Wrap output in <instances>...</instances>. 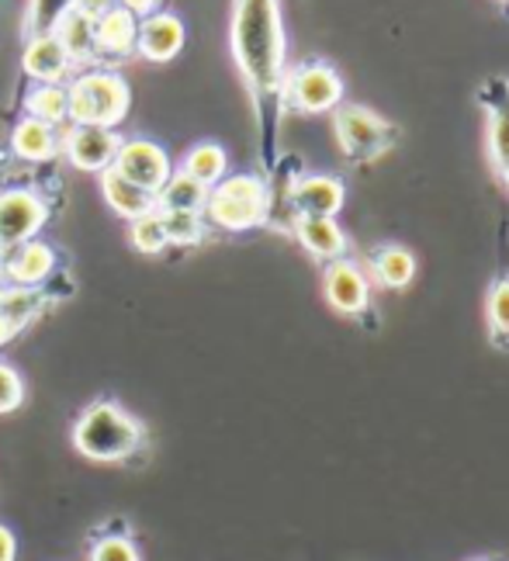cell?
Instances as JSON below:
<instances>
[{"label": "cell", "instance_id": "35", "mask_svg": "<svg viewBox=\"0 0 509 561\" xmlns=\"http://www.w3.org/2000/svg\"><path fill=\"white\" fill-rule=\"evenodd\" d=\"M8 285V267H4V261H0V288Z\"/></svg>", "mask_w": 509, "mask_h": 561}, {"label": "cell", "instance_id": "26", "mask_svg": "<svg viewBox=\"0 0 509 561\" xmlns=\"http://www.w3.org/2000/svg\"><path fill=\"white\" fill-rule=\"evenodd\" d=\"M163 232L170 247H195L205 240V215L201 211H160Z\"/></svg>", "mask_w": 509, "mask_h": 561}, {"label": "cell", "instance_id": "20", "mask_svg": "<svg viewBox=\"0 0 509 561\" xmlns=\"http://www.w3.org/2000/svg\"><path fill=\"white\" fill-rule=\"evenodd\" d=\"M371 277L381 288H392V291L409 288L416 277V256L406 247H395V243L378 247L371 253Z\"/></svg>", "mask_w": 509, "mask_h": 561}, {"label": "cell", "instance_id": "12", "mask_svg": "<svg viewBox=\"0 0 509 561\" xmlns=\"http://www.w3.org/2000/svg\"><path fill=\"white\" fill-rule=\"evenodd\" d=\"M187 42V28L177 14L157 11L150 18H139V38H136V53L150 62H170L177 59Z\"/></svg>", "mask_w": 509, "mask_h": 561}, {"label": "cell", "instance_id": "19", "mask_svg": "<svg viewBox=\"0 0 509 561\" xmlns=\"http://www.w3.org/2000/svg\"><path fill=\"white\" fill-rule=\"evenodd\" d=\"M11 149H14V157L25 163H46L59 153V136L53 125L25 115L11 128Z\"/></svg>", "mask_w": 509, "mask_h": 561}, {"label": "cell", "instance_id": "37", "mask_svg": "<svg viewBox=\"0 0 509 561\" xmlns=\"http://www.w3.org/2000/svg\"><path fill=\"white\" fill-rule=\"evenodd\" d=\"M475 561H496V558H475Z\"/></svg>", "mask_w": 509, "mask_h": 561}, {"label": "cell", "instance_id": "13", "mask_svg": "<svg viewBox=\"0 0 509 561\" xmlns=\"http://www.w3.org/2000/svg\"><path fill=\"white\" fill-rule=\"evenodd\" d=\"M4 267H8V285L42 288L56 274L59 256H56V250L46 240H38V236H35V240H28V243H21V247L11 250Z\"/></svg>", "mask_w": 509, "mask_h": 561}, {"label": "cell", "instance_id": "36", "mask_svg": "<svg viewBox=\"0 0 509 561\" xmlns=\"http://www.w3.org/2000/svg\"><path fill=\"white\" fill-rule=\"evenodd\" d=\"M502 181H506V187H509V167L502 170Z\"/></svg>", "mask_w": 509, "mask_h": 561}, {"label": "cell", "instance_id": "6", "mask_svg": "<svg viewBox=\"0 0 509 561\" xmlns=\"http://www.w3.org/2000/svg\"><path fill=\"white\" fill-rule=\"evenodd\" d=\"M344 77L329 62H305L285 80V101L302 115H326L344 104Z\"/></svg>", "mask_w": 509, "mask_h": 561}, {"label": "cell", "instance_id": "32", "mask_svg": "<svg viewBox=\"0 0 509 561\" xmlns=\"http://www.w3.org/2000/svg\"><path fill=\"white\" fill-rule=\"evenodd\" d=\"M18 558V537L8 524H0V561H14Z\"/></svg>", "mask_w": 509, "mask_h": 561}, {"label": "cell", "instance_id": "34", "mask_svg": "<svg viewBox=\"0 0 509 561\" xmlns=\"http://www.w3.org/2000/svg\"><path fill=\"white\" fill-rule=\"evenodd\" d=\"M14 336H18V327H14L11 319L0 316V347H4V343H8V340H14Z\"/></svg>", "mask_w": 509, "mask_h": 561}, {"label": "cell", "instance_id": "33", "mask_svg": "<svg viewBox=\"0 0 509 561\" xmlns=\"http://www.w3.org/2000/svg\"><path fill=\"white\" fill-rule=\"evenodd\" d=\"M118 4H122L125 11H132L136 18H150V14H157L160 0H118Z\"/></svg>", "mask_w": 509, "mask_h": 561}, {"label": "cell", "instance_id": "11", "mask_svg": "<svg viewBox=\"0 0 509 561\" xmlns=\"http://www.w3.org/2000/svg\"><path fill=\"white\" fill-rule=\"evenodd\" d=\"M288 202L294 215H312V219H336V211L347 202V187L333 174H305L291 184Z\"/></svg>", "mask_w": 509, "mask_h": 561}, {"label": "cell", "instance_id": "31", "mask_svg": "<svg viewBox=\"0 0 509 561\" xmlns=\"http://www.w3.org/2000/svg\"><path fill=\"white\" fill-rule=\"evenodd\" d=\"M115 4H118V0H70V8L80 11L83 18H91V21H97L101 14H108Z\"/></svg>", "mask_w": 509, "mask_h": 561}, {"label": "cell", "instance_id": "27", "mask_svg": "<svg viewBox=\"0 0 509 561\" xmlns=\"http://www.w3.org/2000/svg\"><path fill=\"white\" fill-rule=\"evenodd\" d=\"M129 243H132V250H139L146 256H157V253H163L170 247L160 211H150V215H142V219L129 222Z\"/></svg>", "mask_w": 509, "mask_h": 561}, {"label": "cell", "instance_id": "15", "mask_svg": "<svg viewBox=\"0 0 509 561\" xmlns=\"http://www.w3.org/2000/svg\"><path fill=\"white\" fill-rule=\"evenodd\" d=\"M21 70L38 83H67V77L73 73V59L59 46L53 32H42L25 46Z\"/></svg>", "mask_w": 509, "mask_h": 561}, {"label": "cell", "instance_id": "3", "mask_svg": "<svg viewBox=\"0 0 509 561\" xmlns=\"http://www.w3.org/2000/svg\"><path fill=\"white\" fill-rule=\"evenodd\" d=\"M205 222L219 226L225 232H246L267 222L270 215V187L257 174H232L222 178L208 191Z\"/></svg>", "mask_w": 509, "mask_h": 561}, {"label": "cell", "instance_id": "9", "mask_svg": "<svg viewBox=\"0 0 509 561\" xmlns=\"http://www.w3.org/2000/svg\"><path fill=\"white\" fill-rule=\"evenodd\" d=\"M323 295L329 301V309L347 319H360L371 312V277L350 256H339V261L326 264Z\"/></svg>", "mask_w": 509, "mask_h": 561}, {"label": "cell", "instance_id": "18", "mask_svg": "<svg viewBox=\"0 0 509 561\" xmlns=\"http://www.w3.org/2000/svg\"><path fill=\"white\" fill-rule=\"evenodd\" d=\"M53 35L62 49H67V56L77 62H91L97 56V42H94V21L83 18L80 11H73L70 4L62 8L56 14V25H53Z\"/></svg>", "mask_w": 509, "mask_h": 561}, {"label": "cell", "instance_id": "24", "mask_svg": "<svg viewBox=\"0 0 509 561\" xmlns=\"http://www.w3.org/2000/svg\"><path fill=\"white\" fill-rule=\"evenodd\" d=\"M42 306H46L42 288H18V285L0 288V316L11 319L18 330L28 327V322L42 312Z\"/></svg>", "mask_w": 509, "mask_h": 561}, {"label": "cell", "instance_id": "14", "mask_svg": "<svg viewBox=\"0 0 509 561\" xmlns=\"http://www.w3.org/2000/svg\"><path fill=\"white\" fill-rule=\"evenodd\" d=\"M294 240L302 243L305 253H312L315 261L323 264H333L339 261V256H347L350 250V240L344 226H339L336 219H312V215H294Z\"/></svg>", "mask_w": 509, "mask_h": 561}, {"label": "cell", "instance_id": "7", "mask_svg": "<svg viewBox=\"0 0 509 561\" xmlns=\"http://www.w3.org/2000/svg\"><path fill=\"white\" fill-rule=\"evenodd\" d=\"M49 219V205L28 187L0 191V253H11L14 247L35 240Z\"/></svg>", "mask_w": 509, "mask_h": 561}, {"label": "cell", "instance_id": "30", "mask_svg": "<svg viewBox=\"0 0 509 561\" xmlns=\"http://www.w3.org/2000/svg\"><path fill=\"white\" fill-rule=\"evenodd\" d=\"M25 405V378L8 360H0V416L14 413Z\"/></svg>", "mask_w": 509, "mask_h": 561}, {"label": "cell", "instance_id": "29", "mask_svg": "<svg viewBox=\"0 0 509 561\" xmlns=\"http://www.w3.org/2000/svg\"><path fill=\"white\" fill-rule=\"evenodd\" d=\"M91 561H142L129 534H104L91 545Z\"/></svg>", "mask_w": 509, "mask_h": 561}, {"label": "cell", "instance_id": "1", "mask_svg": "<svg viewBox=\"0 0 509 561\" xmlns=\"http://www.w3.org/2000/svg\"><path fill=\"white\" fill-rule=\"evenodd\" d=\"M232 59L246 80V88L257 104V115L264 125V136L274 128L278 104L285 101L288 80V46L281 25L278 0H232Z\"/></svg>", "mask_w": 509, "mask_h": 561}, {"label": "cell", "instance_id": "4", "mask_svg": "<svg viewBox=\"0 0 509 561\" xmlns=\"http://www.w3.org/2000/svg\"><path fill=\"white\" fill-rule=\"evenodd\" d=\"M70 125H101L115 128L129 115L132 91L115 70H88L67 83Z\"/></svg>", "mask_w": 509, "mask_h": 561}, {"label": "cell", "instance_id": "2", "mask_svg": "<svg viewBox=\"0 0 509 561\" xmlns=\"http://www.w3.org/2000/svg\"><path fill=\"white\" fill-rule=\"evenodd\" d=\"M142 444V423L125 405L101 399L88 405L73 423V447L77 455L97 465H115L132 458Z\"/></svg>", "mask_w": 509, "mask_h": 561}, {"label": "cell", "instance_id": "16", "mask_svg": "<svg viewBox=\"0 0 509 561\" xmlns=\"http://www.w3.org/2000/svg\"><path fill=\"white\" fill-rule=\"evenodd\" d=\"M136 38H139V18L132 11H125L115 4L108 14H101L94 21V42H97V56L108 59H125L136 53Z\"/></svg>", "mask_w": 509, "mask_h": 561}, {"label": "cell", "instance_id": "25", "mask_svg": "<svg viewBox=\"0 0 509 561\" xmlns=\"http://www.w3.org/2000/svg\"><path fill=\"white\" fill-rule=\"evenodd\" d=\"M489 104V157H493V167L502 170L509 167V94L502 98H493L485 101Z\"/></svg>", "mask_w": 509, "mask_h": 561}, {"label": "cell", "instance_id": "17", "mask_svg": "<svg viewBox=\"0 0 509 561\" xmlns=\"http://www.w3.org/2000/svg\"><path fill=\"white\" fill-rule=\"evenodd\" d=\"M101 194H104V202H108V208L125 222L142 219V215L157 211V194L132 184V181H125L115 167H108L101 174Z\"/></svg>", "mask_w": 509, "mask_h": 561}, {"label": "cell", "instance_id": "8", "mask_svg": "<svg viewBox=\"0 0 509 561\" xmlns=\"http://www.w3.org/2000/svg\"><path fill=\"white\" fill-rule=\"evenodd\" d=\"M67 133L59 136V149L67 153V160L83 170V174H104L108 167H115L122 136L115 128L101 125H62Z\"/></svg>", "mask_w": 509, "mask_h": 561}, {"label": "cell", "instance_id": "10", "mask_svg": "<svg viewBox=\"0 0 509 561\" xmlns=\"http://www.w3.org/2000/svg\"><path fill=\"white\" fill-rule=\"evenodd\" d=\"M115 170L125 181H132V184L153 191V194L170 181V174H174L166 149L153 139H142V136L122 139L118 157H115Z\"/></svg>", "mask_w": 509, "mask_h": 561}, {"label": "cell", "instance_id": "22", "mask_svg": "<svg viewBox=\"0 0 509 561\" xmlns=\"http://www.w3.org/2000/svg\"><path fill=\"white\" fill-rule=\"evenodd\" d=\"M181 170H184L187 178H195L198 184L216 187V184L225 178L229 157H225V149H222L219 142H198V146H190V149H187V157H184Z\"/></svg>", "mask_w": 509, "mask_h": 561}, {"label": "cell", "instance_id": "23", "mask_svg": "<svg viewBox=\"0 0 509 561\" xmlns=\"http://www.w3.org/2000/svg\"><path fill=\"white\" fill-rule=\"evenodd\" d=\"M28 118H38L46 125H70V98H67V83H38L25 101Z\"/></svg>", "mask_w": 509, "mask_h": 561}, {"label": "cell", "instance_id": "21", "mask_svg": "<svg viewBox=\"0 0 509 561\" xmlns=\"http://www.w3.org/2000/svg\"><path fill=\"white\" fill-rule=\"evenodd\" d=\"M208 191L211 187L187 178L184 170H174L170 181L157 191V211H205Z\"/></svg>", "mask_w": 509, "mask_h": 561}, {"label": "cell", "instance_id": "28", "mask_svg": "<svg viewBox=\"0 0 509 561\" xmlns=\"http://www.w3.org/2000/svg\"><path fill=\"white\" fill-rule=\"evenodd\" d=\"M489 336L496 347H509V277L496 280L489 291Z\"/></svg>", "mask_w": 509, "mask_h": 561}, {"label": "cell", "instance_id": "5", "mask_svg": "<svg viewBox=\"0 0 509 561\" xmlns=\"http://www.w3.org/2000/svg\"><path fill=\"white\" fill-rule=\"evenodd\" d=\"M333 133L339 149L357 163L385 157L398 139V128L365 104H339L333 112Z\"/></svg>", "mask_w": 509, "mask_h": 561}]
</instances>
